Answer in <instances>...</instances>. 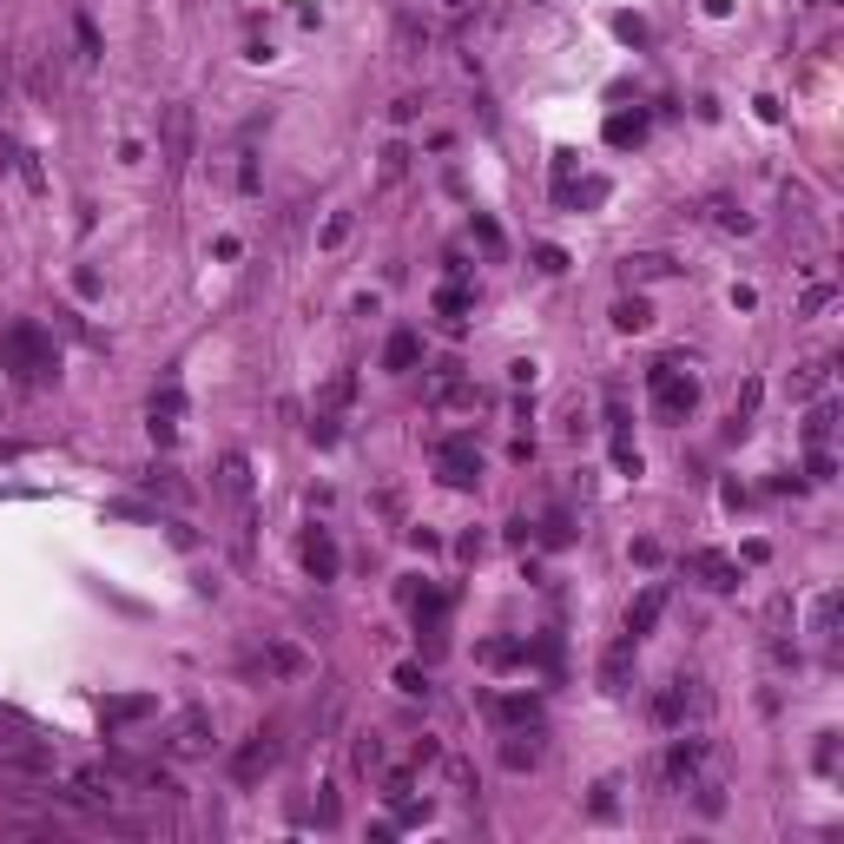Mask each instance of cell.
I'll return each mask as SVG.
<instances>
[{"label":"cell","mask_w":844,"mask_h":844,"mask_svg":"<svg viewBox=\"0 0 844 844\" xmlns=\"http://www.w3.org/2000/svg\"><path fill=\"white\" fill-rule=\"evenodd\" d=\"M713 779H726L713 739H687V733H680V739L667 746V759H660V786H667V792H700V786H713Z\"/></svg>","instance_id":"6da1fadb"},{"label":"cell","mask_w":844,"mask_h":844,"mask_svg":"<svg viewBox=\"0 0 844 844\" xmlns=\"http://www.w3.org/2000/svg\"><path fill=\"white\" fill-rule=\"evenodd\" d=\"M647 396H654V416H660V423H687L693 403H700V383H693L680 363H654V370H647Z\"/></svg>","instance_id":"7a4b0ae2"},{"label":"cell","mask_w":844,"mask_h":844,"mask_svg":"<svg viewBox=\"0 0 844 844\" xmlns=\"http://www.w3.org/2000/svg\"><path fill=\"white\" fill-rule=\"evenodd\" d=\"M158 165H165V178H185V165H191V106L185 99L158 106Z\"/></svg>","instance_id":"3957f363"},{"label":"cell","mask_w":844,"mask_h":844,"mask_svg":"<svg viewBox=\"0 0 844 844\" xmlns=\"http://www.w3.org/2000/svg\"><path fill=\"white\" fill-rule=\"evenodd\" d=\"M706 713H713V693H706L700 680H687V673H680V680H667V687L654 693V720H660V726H673V733H680L687 720H706Z\"/></svg>","instance_id":"277c9868"},{"label":"cell","mask_w":844,"mask_h":844,"mask_svg":"<svg viewBox=\"0 0 844 844\" xmlns=\"http://www.w3.org/2000/svg\"><path fill=\"white\" fill-rule=\"evenodd\" d=\"M7 363H13L20 383H40V376H53V343L20 324V330H7Z\"/></svg>","instance_id":"5b68a950"},{"label":"cell","mask_w":844,"mask_h":844,"mask_svg":"<svg viewBox=\"0 0 844 844\" xmlns=\"http://www.w3.org/2000/svg\"><path fill=\"white\" fill-rule=\"evenodd\" d=\"M211 739H218V733H211V713H205V706H191V713H178V720L165 726V753H172V759H205Z\"/></svg>","instance_id":"8992f818"},{"label":"cell","mask_w":844,"mask_h":844,"mask_svg":"<svg viewBox=\"0 0 844 844\" xmlns=\"http://www.w3.org/2000/svg\"><path fill=\"white\" fill-rule=\"evenodd\" d=\"M277 759H284L277 733H257V739H251V746H244V753L231 759V779H238V786H257V779H264V772H271Z\"/></svg>","instance_id":"52a82bcc"},{"label":"cell","mask_w":844,"mask_h":844,"mask_svg":"<svg viewBox=\"0 0 844 844\" xmlns=\"http://www.w3.org/2000/svg\"><path fill=\"white\" fill-rule=\"evenodd\" d=\"M436 462H442V482H456V489H469V482L482 475V456H475L469 436H449V442L436 449Z\"/></svg>","instance_id":"ba28073f"},{"label":"cell","mask_w":844,"mask_h":844,"mask_svg":"<svg viewBox=\"0 0 844 844\" xmlns=\"http://www.w3.org/2000/svg\"><path fill=\"white\" fill-rule=\"evenodd\" d=\"M178 416H185V390H178V383H165V390L152 396V436H158V442H172V436H178Z\"/></svg>","instance_id":"9c48e42d"},{"label":"cell","mask_w":844,"mask_h":844,"mask_svg":"<svg viewBox=\"0 0 844 844\" xmlns=\"http://www.w3.org/2000/svg\"><path fill=\"white\" fill-rule=\"evenodd\" d=\"M693 574H700L713 594H733V588H739V568H733L720 548H700V555H693Z\"/></svg>","instance_id":"30bf717a"},{"label":"cell","mask_w":844,"mask_h":844,"mask_svg":"<svg viewBox=\"0 0 844 844\" xmlns=\"http://www.w3.org/2000/svg\"><path fill=\"white\" fill-rule=\"evenodd\" d=\"M660 614H667V588L654 581V588H647V594L634 601V614H627V640H647V634L660 627Z\"/></svg>","instance_id":"8fae6325"},{"label":"cell","mask_w":844,"mask_h":844,"mask_svg":"<svg viewBox=\"0 0 844 844\" xmlns=\"http://www.w3.org/2000/svg\"><path fill=\"white\" fill-rule=\"evenodd\" d=\"M634 654H640V640H614V647H607V660H601V687H607V693H627Z\"/></svg>","instance_id":"7c38bea8"},{"label":"cell","mask_w":844,"mask_h":844,"mask_svg":"<svg viewBox=\"0 0 844 844\" xmlns=\"http://www.w3.org/2000/svg\"><path fill=\"white\" fill-rule=\"evenodd\" d=\"M304 568H310V581H337V541L330 535H310L304 541Z\"/></svg>","instance_id":"4fadbf2b"},{"label":"cell","mask_w":844,"mask_h":844,"mask_svg":"<svg viewBox=\"0 0 844 844\" xmlns=\"http://www.w3.org/2000/svg\"><path fill=\"white\" fill-rule=\"evenodd\" d=\"M416 357H423V343H416V330H396V337L383 343V363H390V370H409Z\"/></svg>","instance_id":"5bb4252c"},{"label":"cell","mask_w":844,"mask_h":844,"mask_svg":"<svg viewBox=\"0 0 844 844\" xmlns=\"http://www.w3.org/2000/svg\"><path fill=\"white\" fill-rule=\"evenodd\" d=\"M218 489L244 502V489H251V462H244V456H224V462H218Z\"/></svg>","instance_id":"9a60e30c"},{"label":"cell","mask_w":844,"mask_h":844,"mask_svg":"<svg viewBox=\"0 0 844 844\" xmlns=\"http://www.w3.org/2000/svg\"><path fill=\"white\" fill-rule=\"evenodd\" d=\"M152 713V700L145 693H125V700H106V726H132V720H145Z\"/></svg>","instance_id":"2e32d148"},{"label":"cell","mask_w":844,"mask_h":844,"mask_svg":"<svg viewBox=\"0 0 844 844\" xmlns=\"http://www.w3.org/2000/svg\"><path fill=\"white\" fill-rule=\"evenodd\" d=\"M502 759L522 772V766H541V733H515L508 746H502Z\"/></svg>","instance_id":"e0dca14e"},{"label":"cell","mask_w":844,"mask_h":844,"mask_svg":"<svg viewBox=\"0 0 844 844\" xmlns=\"http://www.w3.org/2000/svg\"><path fill=\"white\" fill-rule=\"evenodd\" d=\"M436 409H482V390L475 383H442L436 390Z\"/></svg>","instance_id":"ac0fdd59"},{"label":"cell","mask_w":844,"mask_h":844,"mask_svg":"<svg viewBox=\"0 0 844 844\" xmlns=\"http://www.w3.org/2000/svg\"><path fill=\"white\" fill-rule=\"evenodd\" d=\"M832 627H838V588H832V594H819V607H812V634H819V640H832Z\"/></svg>","instance_id":"d6986e66"},{"label":"cell","mask_w":844,"mask_h":844,"mask_svg":"<svg viewBox=\"0 0 844 844\" xmlns=\"http://www.w3.org/2000/svg\"><path fill=\"white\" fill-rule=\"evenodd\" d=\"M304 667H310V660H304L291 640H277V647H271V673H304Z\"/></svg>","instance_id":"ffe728a7"},{"label":"cell","mask_w":844,"mask_h":844,"mask_svg":"<svg viewBox=\"0 0 844 844\" xmlns=\"http://www.w3.org/2000/svg\"><path fill=\"white\" fill-rule=\"evenodd\" d=\"M73 40H79V59L92 66V59H99V33H92V20H86V13L73 20Z\"/></svg>","instance_id":"44dd1931"},{"label":"cell","mask_w":844,"mask_h":844,"mask_svg":"<svg viewBox=\"0 0 844 844\" xmlns=\"http://www.w3.org/2000/svg\"><path fill=\"white\" fill-rule=\"evenodd\" d=\"M647 317H654V310H647V304H640V297H634V304H621V310H614V324H621V330H647Z\"/></svg>","instance_id":"7402d4cb"},{"label":"cell","mask_w":844,"mask_h":844,"mask_svg":"<svg viewBox=\"0 0 844 844\" xmlns=\"http://www.w3.org/2000/svg\"><path fill=\"white\" fill-rule=\"evenodd\" d=\"M825 436H832V409H812V423H805V442H812V449H825Z\"/></svg>","instance_id":"603a6c76"},{"label":"cell","mask_w":844,"mask_h":844,"mask_svg":"<svg viewBox=\"0 0 844 844\" xmlns=\"http://www.w3.org/2000/svg\"><path fill=\"white\" fill-rule=\"evenodd\" d=\"M462 304H469V297H462V291H456V284H449V291H436V310H442V317H456V310H462Z\"/></svg>","instance_id":"cb8c5ba5"},{"label":"cell","mask_w":844,"mask_h":844,"mask_svg":"<svg viewBox=\"0 0 844 844\" xmlns=\"http://www.w3.org/2000/svg\"><path fill=\"white\" fill-rule=\"evenodd\" d=\"M819 383H825V363H805V376H799V383H792V390H799V396H812V390H819Z\"/></svg>","instance_id":"d4e9b609"},{"label":"cell","mask_w":844,"mask_h":844,"mask_svg":"<svg viewBox=\"0 0 844 844\" xmlns=\"http://www.w3.org/2000/svg\"><path fill=\"white\" fill-rule=\"evenodd\" d=\"M502 720H515V726L535 720V700H502Z\"/></svg>","instance_id":"484cf974"},{"label":"cell","mask_w":844,"mask_h":844,"mask_svg":"<svg viewBox=\"0 0 844 844\" xmlns=\"http://www.w3.org/2000/svg\"><path fill=\"white\" fill-rule=\"evenodd\" d=\"M357 766H363V772H376V766H383V746H376V739H363V746H357Z\"/></svg>","instance_id":"4316f807"},{"label":"cell","mask_w":844,"mask_h":844,"mask_svg":"<svg viewBox=\"0 0 844 844\" xmlns=\"http://www.w3.org/2000/svg\"><path fill=\"white\" fill-rule=\"evenodd\" d=\"M396 687H403V693H429V680H423L416 667H403V673H396Z\"/></svg>","instance_id":"83f0119b"},{"label":"cell","mask_w":844,"mask_h":844,"mask_svg":"<svg viewBox=\"0 0 844 844\" xmlns=\"http://www.w3.org/2000/svg\"><path fill=\"white\" fill-rule=\"evenodd\" d=\"M449 7H462V0H449Z\"/></svg>","instance_id":"f1b7e54d"}]
</instances>
